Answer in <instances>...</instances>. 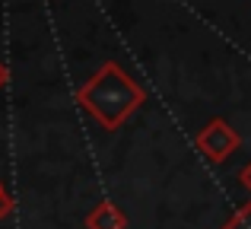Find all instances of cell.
<instances>
[{
    "instance_id": "6da1fadb",
    "label": "cell",
    "mask_w": 251,
    "mask_h": 229,
    "mask_svg": "<svg viewBox=\"0 0 251 229\" xmlns=\"http://www.w3.org/2000/svg\"><path fill=\"white\" fill-rule=\"evenodd\" d=\"M76 99L83 102V108L96 118L105 130H115L124 118H130L143 105L147 93H143L115 61H108L80 93H76Z\"/></svg>"
},
{
    "instance_id": "7a4b0ae2",
    "label": "cell",
    "mask_w": 251,
    "mask_h": 229,
    "mask_svg": "<svg viewBox=\"0 0 251 229\" xmlns=\"http://www.w3.org/2000/svg\"><path fill=\"white\" fill-rule=\"evenodd\" d=\"M197 150H201L210 162H223L229 153L239 150V134H235L223 118H213V121L197 134Z\"/></svg>"
},
{
    "instance_id": "3957f363",
    "label": "cell",
    "mask_w": 251,
    "mask_h": 229,
    "mask_svg": "<svg viewBox=\"0 0 251 229\" xmlns=\"http://www.w3.org/2000/svg\"><path fill=\"white\" fill-rule=\"evenodd\" d=\"M124 226H127V217H124L111 201H102V204L86 217V229H124Z\"/></svg>"
},
{
    "instance_id": "277c9868",
    "label": "cell",
    "mask_w": 251,
    "mask_h": 229,
    "mask_svg": "<svg viewBox=\"0 0 251 229\" xmlns=\"http://www.w3.org/2000/svg\"><path fill=\"white\" fill-rule=\"evenodd\" d=\"M223 229H251V204H245V207H239L235 210V217L229 220Z\"/></svg>"
},
{
    "instance_id": "5b68a950",
    "label": "cell",
    "mask_w": 251,
    "mask_h": 229,
    "mask_svg": "<svg viewBox=\"0 0 251 229\" xmlns=\"http://www.w3.org/2000/svg\"><path fill=\"white\" fill-rule=\"evenodd\" d=\"M10 213H13V201H10V194L3 191V185H0V220L10 217Z\"/></svg>"
},
{
    "instance_id": "8992f818",
    "label": "cell",
    "mask_w": 251,
    "mask_h": 229,
    "mask_svg": "<svg viewBox=\"0 0 251 229\" xmlns=\"http://www.w3.org/2000/svg\"><path fill=\"white\" fill-rule=\"evenodd\" d=\"M239 181L245 185V191H251V162H248V166H245V169L239 172Z\"/></svg>"
},
{
    "instance_id": "52a82bcc",
    "label": "cell",
    "mask_w": 251,
    "mask_h": 229,
    "mask_svg": "<svg viewBox=\"0 0 251 229\" xmlns=\"http://www.w3.org/2000/svg\"><path fill=\"white\" fill-rule=\"evenodd\" d=\"M6 80H10V67H6V64L0 61V89L6 86Z\"/></svg>"
}]
</instances>
